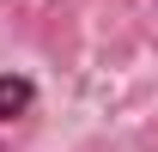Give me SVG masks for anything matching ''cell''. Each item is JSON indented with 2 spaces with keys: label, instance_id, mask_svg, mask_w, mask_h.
Returning <instances> with one entry per match:
<instances>
[{
  "label": "cell",
  "instance_id": "6da1fadb",
  "mask_svg": "<svg viewBox=\"0 0 158 152\" xmlns=\"http://www.w3.org/2000/svg\"><path fill=\"white\" fill-rule=\"evenodd\" d=\"M37 110V85L24 73H0V122H24Z\"/></svg>",
  "mask_w": 158,
  "mask_h": 152
}]
</instances>
